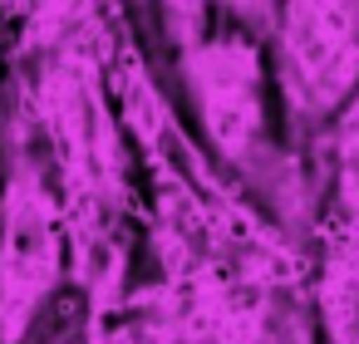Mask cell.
Here are the masks:
<instances>
[{
  "mask_svg": "<svg viewBox=\"0 0 359 344\" xmlns=\"http://www.w3.org/2000/svg\"><path fill=\"white\" fill-rule=\"evenodd\" d=\"M168 30L177 74L192 94L197 128L212 148V158L236 177V187L266 207V216L300 246L315 241L320 216V187L305 167V158L285 143V133L271 128L266 89L271 60L261 35L241 20V11H158L153 15Z\"/></svg>",
  "mask_w": 359,
  "mask_h": 344,
  "instance_id": "cell-1",
  "label": "cell"
},
{
  "mask_svg": "<svg viewBox=\"0 0 359 344\" xmlns=\"http://www.w3.org/2000/svg\"><path fill=\"white\" fill-rule=\"evenodd\" d=\"M236 11L266 45L285 143L305 158L315 177L325 138L359 99V6H236Z\"/></svg>",
  "mask_w": 359,
  "mask_h": 344,
  "instance_id": "cell-2",
  "label": "cell"
}]
</instances>
